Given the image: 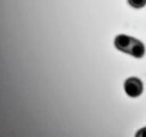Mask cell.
<instances>
[{
    "mask_svg": "<svg viewBox=\"0 0 146 137\" xmlns=\"http://www.w3.org/2000/svg\"><path fill=\"white\" fill-rule=\"evenodd\" d=\"M128 3L132 8L139 9V8H143L146 6V0H128Z\"/></svg>",
    "mask_w": 146,
    "mask_h": 137,
    "instance_id": "4",
    "label": "cell"
},
{
    "mask_svg": "<svg viewBox=\"0 0 146 137\" xmlns=\"http://www.w3.org/2000/svg\"><path fill=\"white\" fill-rule=\"evenodd\" d=\"M123 87H124L125 94L128 96H130V97H139L143 94V90H144L143 82L136 76L128 78L124 81V86Z\"/></svg>",
    "mask_w": 146,
    "mask_h": 137,
    "instance_id": "1",
    "label": "cell"
},
{
    "mask_svg": "<svg viewBox=\"0 0 146 137\" xmlns=\"http://www.w3.org/2000/svg\"><path fill=\"white\" fill-rule=\"evenodd\" d=\"M136 136H139V137H143V136H146V128H143L140 130H138L136 132Z\"/></svg>",
    "mask_w": 146,
    "mask_h": 137,
    "instance_id": "5",
    "label": "cell"
},
{
    "mask_svg": "<svg viewBox=\"0 0 146 137\" xmlns=\"http://www.w3.org/2000/svg\"><path fill=\"white\" fill-rule=\"evenodd\" d=\"M133 41H135V38H131V37L125 35V34H119L114 39V46L120 51L129 54L130 53V48H131Z\"/></svg>",
    "mask_w": 146,
    "mask_h": 137,
    "instance_id": "2",
    "label": "cell"
},
{
    "mask_svg": "<svg viewBox=\"0 0 146 137\" xmlns=\"http://www.w3.org/2000/svg\"><path fill=\"white\" fill-rule=\"evenodd\" d=\"M145 51H146V49H145L144 43L141 41L135 39V41H133V43H132V46L130 48V53L129 54L131 56H133L135 58H141V57H144Z\"/></svg>",
    "mask_w": 146,
    "mask_h": 137,
    "instance_id": "3",
    "label": "cell"
}]
</instances>
